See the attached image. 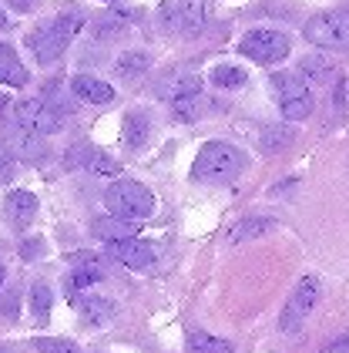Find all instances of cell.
I'll return each mask as SVG.
<instances>
[{
	"instance_id": "f546056e",
	"label": "cell",
	"mask_w": 349,
	"mask_h": 353,
	"mask_svg": "<svg viewBox=\"0 0 349 353\" xmlns=\"http://www.w3.org/2000/svg\"><path fill=\"white\" fill-rule=\"evenodd\" d=\"M329 74H332V71L322 64L319 57H306V61H299V78H309V84H322Z\"/></svg>"
},
{
	"instance_id": "d590c367",
	"label": "cell",
	"mask_w": 349,
	"mask_h": 353,
	"mask_svg": "<svg viewBox=\"0 0 349 353\" xmlns=\"http://www.w3.org/2000/svg\"><path fill=\"white\" fill-rule=\"evenodd\" d=\"M10 3H14L17 10H30V7H34V3H41V0H10Z\"/></svg>"
},
{
	"instance_id": "d6986e66",
	"label": "cell",
	"mask_w": 349,
	"mask_h": 353,
	"mask_svg": "<svg viewBox=\"0 0 349 353\" xmlns=\"http://www.w3.org/2000/svg\"><path fill=\"white\" fill-rule=\"evenodd\" d=\"M74 303H78L81 316H84L87 323H94V326L107 323V320L114 316V303H111V299H101V296H87V299H74Z\"/></svg>"
},
{
	"instance_id": "603a6c76",
	"label": "cell",
	"mask_w": 349,
	"mask_h": 353,
	"mask_svg": "<svg viewBox=\"0 0 349 353\" xmlns=\"http://www.w3.org/2000/svg\"><path fill=\"white\" fill-rule=\"evenodd\" d=\"M148 68H151V54L131 51V54H121V61L114 64V74H118V78H138V74H145Z\"/></svg>"
},
{
	"instance_id": "30bf717a",
	"label": "cell",
	"mask_w": 349,
	"mask_h": 353,
	"mask_svg": "<svg viewBox=\"0 0 349 353\" xmlns=\"http://www.w3.org/2000/svg\"><path fill=\"white\" fill-rule=\"evenodd\" d=\"M209 24V0H178V30L185 37H198Z\"/></svg>"
},
{
	"instance_id": "4fadbf2b",
	"label": "cell",
	"mask_w": 349,
	"mask_h": 353,
	"mask_svg": "<svg viewBox=\"0 0 349 353\" xmlns=\"http://www.w3.org/2000/svg\"><path fill=\"white\" fill-rule=\"evenodd\" d=\"M71 91H74V98L87 101V105H107L114 98V88L105 84L101 78H94V74H78L71 81Z\"/></svg>"
},
{
	"instance_id": "f1b7e54d",
	"label": "cell",
	"mask_w": 349,
	"mask_h": 353,
	"mask_svg": "<svg viewBox=\"0 0 349 353\" xmlns=\"http://www.w3.org/2000/svg\"><path fill=\"white\" fill-rule=\"evenodd\" d=\"M30 306H34V316H37L41 323L51 316V290H47L44 283H34V290H30Z\"/></svg>"
},
{
	"instance_id": "9c48e42d",
	"label": "cell",
	"mask_w": 349,
	"mask_h": 353,
	"mask_svg": "<svg viewBox=\"0 0 349 353\" xmlns=\"http://www.w3.org/2000/svg\"><path fill=\"white\" fill-rule=\"evenodd\" d=\"M7 152H10V159L41 162V159L47 155V145H44V138H37V135H30V132H24V128H17V132L7 135Z\"/></svg>"
},
{
	"instance_id": "8d00e7d4",
	"label": "cell",
	"mask_w": 349,
	"mask_h": 353,
	"mask_svg": "<svg viewBox=\"0 0 349 353\" xmlns=\"http://www.w3.org/2000/svg\"><path fill=\"white\" fill-rule=\"evenodd\" d=\"M7 28V14H3V10H0V30Z\"/></svg>"
},
{
	"instance_id": "4316f807",
	"label": "cell",
	"mask_w": 349,
	"mask_h": 353,
	"mask_svg": "<svg viewBox=\"0 0 349 353\" xmlns=\"http://www.w3.org/2000/svg\"><path fill=\"white\" fill-rule=\"evenodd\" d=\"M279 108H282V118H289V121H302V118H309V114H313L316 101H313V94H302V98H293V101H282Z\"/></svg>"
},
{
	"instance_id": "ac0fdd59",
	"label": "cell",
	"mask_w": 349,
	"mask_h": 353,
	"mask_svg": "<svg viewBox=\"0 0 349 353\" xmlns=\"http://www.w3.org/2000/svg\"><path fill=\"white\" fill-rule=\"evenodd\" d=\"M275 229V222L266 216H252V219H242L239 225H232L229 229V243H245V239H259V236H266Z\"/></svg>"
},
{
	"instance_id": "5b68a950",
	"label": "cell",
	"mask_w": 349,
	"mask_h": 353,
	"mask_svg": "<svg viewBox=\"0 0 349 353\" xmlns=\"http://www.w3.org/2000/svg\"><path fill=\"white\" fill-rule=\"evenodd\" d=\"M239 51L245 57H252L255 64H279L282 57H289L293 41H289V34H286V30L255 28V30H248V34L239 41Z\"/></svg>"
},
{
	"instance_id": "d4e9b609",
	"label": "cell",
	"mask_w": 349,
	"mask_h": 353,
	"mask_svg": "<svg viewBox=\"0 0 349 353\" xmlns=\"http://www.w3.org/2000/svg\"><path fill=\"white\" fill-rule=\"evenodd\" d=\"M293 128H282V125H268L262 128V152L268 155H275V152H282V148H289L293 145Z\"/></svg>"
},
{
	"instance_id": "f35d334b",
	"label": "cell",
	"mask_w": 349,
	"mask_h": 353,
	"mask_svg": "<svg viewBox=\"0 0 349 353\" xmlns=\"http://www.w3.org/2000/svg\"><path fill=\"white\" fill-rule=\"evenodd\" d=\"M0 283H3V266H0Z\"/></svg>"
},
{
	"instance_id": "4dcf8cb0",
	"label": "cell",
	"mask_w": 349,
	"mask_h": 353,
	"mask_svg": "<svg viewBox=\"0 0 349 353\" xmlns=\"http://www.w3.org/2000/svg\"><path fill=\"white\" fill-rule=\"evenodd\" d=\"M34 350L37 353H78V347L71 340H54V336H41L34 340Z\"/></svg>"
},
{
	"instance_id": "ab89813d",
	"label": "cell",
	"mask_w": 349,
	"mask_h": 353,
	"mask_svg": "<svg viewBox=\"0 0 349 353\" xmlns=\"http://www.w3.org/2000/svg\"><path fill=\"white\" fill-rule=\"evenodd\" d=\"M0 353H10V350H7V347H0Z\"/></svg>"
},
{
	"instance_id": "8992f818",
	"label": "cell",
	"mask_w": 349,
	"mask_h": 353,
	"mask_svg": "<svg viewBox=\"0 0 349 353\" xmlns=\"http://www.w3.org/2000/svg\"><path fill=\"white\" fill-rule=\"evenodd\" d=\"M316 299H319V279H316V276H302V279L295 283V290H293V296H289V303H286V310H282V316H279V326H282V330H295V326L309 316V310L316 306Z\"/></svg>"
},
{
	"instance_id": "e0dca14e",
	"label": "cell",
	"mask_w": 349,
	"mask_h": 353,
	"mask_svg": "<svg viewBox=\"0 0 349 353\" xmlns=\"http://www.w3.org/2000/svg\"><path fill=\"white\" fill-rule=\"evenodd\" d=\"M0 84H14V88L27 84V68L10 44H0Z\"/></svg>"
},
{
	"instance_id": "83f0119b",
	"label": "cell",
	"mask_w": 349,
	"mask_h": 353,
	"mask_svg": "<svg viewBox=\"0 0 349 353\" xmlns=\"http://www.w3.org/2000/svg\"><path fill=\"white\" fill-rule=\"evenodd\" d=\"M94 34H98L101 41H111V37H125V34H128V24H125V21H121V14L114 10V14H107V17H101V21H98Z\"/></svg>"
},
{
	"instance_id": "7402d4cb",
	"label": "cell",
	"mask_w": 349,
	"mask_h": 353,
	"mask_svg": "<svg viewBox=\"0 0 349 353\" xmlns=\"http://www.w3.org/2000/svg\"><path fill=\"white\" fill-rule=\"evenodd\" d=\"M41 101L47 105V108L57 114V118H64V114H71L74 111V105L67 101V91H64V81H47V88H44V94H41Z\"/></svg>"
},
{
	"instance_id": "5bb4252c",
	"label": "cell",
	"mask_w": 349,
	"mask_h": 353,
	"mask_svg": "<svg viewBox=\"0 0 349 353\" xmlns=\"http://www.w3.org/2000/svg\"><path fill=\"white\" fill-rule=\"evenodd\" d=\"M7 216H10V225L14 229H24V225H30L34 222V216H37V195L34 192H10L7 195Z\"/></svg>"
},
{
	"instance_id": "8fae6325",
	"label": "cell",
	"mask_w": 349,
	"mask_h": 353,
	"mask_svg": "<svg viewBox=\"0 0 349 353\" xmlns=\"http://www.w3.org/2000/svg\"><path fill=\"white\" fill-rule=\"evenodd\" d=\"M67 162L71 165H84L87 172H94V175H118V165L111 155H105L101 148H94V145H78L71 155H67Z\"/></svg>"
},
{
	"instance_id": "1f68e13d",
	"label": "cell",
	"mask_w": 349,
	"mask_h": 353,
	"mask_svg": "<svg viewBox=\"0 0 349 353\" xmlns=\"http://www.w3.org/2000/svg\"><path fill=\"white\" fill-rule=\"evenodd\" d=\"M158 24L165 30H178V0H168V3H161V10H158Z\"/></svg>"
},
{
	"instance_id": "836d02e7",
	"label": "cell",
	"mask_w": 349,
	"mask_h": 353,
	"mask_svg": "<svg viewBox=\"0 0 349 353\" xmlns=\"http://www.w3.org/2000/svg\"><path fill=\"white\" fill-rule=\"evenodd\" d=\"M332 353H349V333L346 336H339V340L332 343Z\"/></svg>"
},
{
	"instance_id": "7a4b0ae2",
	"label": "cell",
	"mask_w": 349,
	"mask_h": 353,
	"mask_svg": "<svg viewBox=\"0 0 349 353\" xmlns=\"http://www.w3.org/2000/svg\"><path fill=\"white\" fill-rule=\"evenodd\" d=\"M105 205L114 219H125V222H141V219L151 216L155 209V195L145 189L141 182L131 179H121L105 192Z\"/></svg>"
},
{
	"instance_id": "6da1fadb",
	"label": "cell",
	"mask_w": 349,
	"mask_h": 353,
	"mask_svg": "<svg viewBox=\"0 0 349 353\" xmlns=\"http://www.w3.org/2000/svg\"><path fill=\"white\" fill-rule=\"evenodd\" d=\"M245 172V155L229 141H209L202 145L198 159L191 165V175L198 182H232Z\"/></svg>"
},
{
	"instance_id": "277c9868",
	"label": "cell",
	"mask_w": 349,
	"mask_h": 353,
	"mask_svg": "<svg viewBox=\"0 0 349 353\" xmlns=\"http://www.w3.org/2000/svg\"><path fill=\"white\" fill-rule=\"evenodd\" d=\"M81 24H84V14L81 10H67V14L54 17L41 34H34L30 37V48L37 54V64H51V61H57V57L64 54V48L71 44V37L78 34Z\"/></svg>"
},
{
	"instance_id": "74e56055",
	"label": "cell",
	"mask_w": 349,
	"mask_h": 353,
	"mask_svg": "<svg viewBox=\"0 0 349 353\" xmlns=\"http://www.w3.org/2000/svg\"><path fill=\"white\" fill-rule=\"evenodd\" d=\"M3 105H7V94H0V111H3Z\"/></svg>"
},
{
	"instance_id": "52a82bcc",
	"label": "cell",
	"mask_w": 349,
	"mask_h": 353,
	"mask_svg": "<svg viewBox=\"0 0 349 353\" xmlns=\"http://www.w3.org/2000/svg\"><path fill=\"white\" fill-rule=\"evenodd\" d=\"M14 118H17V128H24V132H30V135H37V138L54 135V132L61 128V118H57L41 98L21 101L17 111H14Z\"/></svg>"
},
{
	"instance_id": "9a60e30c",
	"label": "cell",
	"mask_w": 349,
	"mask_h": 353,
	"mask_svg": "<svg viewBox=\"0 0 349 353\" xmlns=\"http://www.w3.org/2000/svg\"><path fill=\"white\" fill-rule=\"evenodd\" d=\"M191 94H202V78L198 74H175V78H165L158 84V98L165 101H182V98H191Z\"/></svg>"
},
{
	"instance_id": "d6a6232c",
	"label": "cell",
	"mask_w": 349,
	"mask_h": 353,
	"mask_svg": "<svg viewBox=\"0 0 349 353\" xmlns=\"http://www.w3.org/2000/svg\"><path fill=\"white\" fill-rule=\"evenodd\" d=\"M41 249H44V243H41V239H30V243H24V249H21V252H24V259H34Z\"/></svg>"
},
{
	"instance_id": "e575fe53",
	"label": "cell",
	"mask_w": 349,
	"mask_h": 353,
	"mask_svg": "<svg viewBox=\"0 0 349 353\" xmlns=\"http://www.w3.org/2000/svg\"><path fill=\"white\" fill-rule=\"evenodd\" d=\"M10 168H14V165H10L7 159H3V155H0V182H7V179H10Z\"/></svg>"
},
{
	"instance_id": "44dd1931",
	"label": "cell",
	"mask_w": 349,
	"mask_h": 353,
	"mask_svg": "<svg viewBox=\"0 0 349 353\" xmlns=\"http://www.w3.org/2000/svg\"><path fill=\"white\" fill-rule=\"evenodd\" d=\"M188 353H235V347L212 333H188Z\"/></svg>"
},
{
	"instance_id": "cb8c5ba5",
	"label": "cell",
	"mask_w": 349,
	"mask_h": 353,
	"mask_svg": "<svg viewBox=\"0 0 349 353\" xmlns=\"http://www.w3.org/2000/svg\"><path fill=\"white\" fill-rule=\"evenodd\" d=\"M205 108H212V101L202 98V94H191V98L175 101V105H171V114H175L178 121H195L198 114H205Z\"/></svg>"
},
{
	"instance_id": "ffe728a7",
	"label": "cell",
	"mask_w": 349,
	"mask_h": 353,
	"mask_svg": "<svg viewBox=\"0 0 349 353\" xmlns=\"http://www.w3.org/2000/svg\"><path fill=\"white\" fill-rule=\"evenodd\" d=\"M151 135V121H148V114H141V111H128L125 114V141L131 145V148H141L145 141Z\"/></svg>"
},
{
	"instance_id": "2e32d148",
	"label": "cell",
	"mask_w": 349,
	"mask_h": 353,
	"mask_svg": "<svg viewBox=\"0 0 349 353\" xmlns=\"http://www.w3.org/2000/svg\"><path fill=\"white\" fill-rule=\"evenodd\" d=\"M268 84H272V94L279 98V105H282V101H293V98H302V94H309L306 81H302L299 74H293V71H275V74L268 78Z\"/></svg>"
},
{
	"instance_id": "ba28073f",
	"label": "cell",
	"mask_w": 349,
	"mask_h": 353,
	"mask_svg": "<svg viewBox=\"0 0 349 353\" xmlns=\"http://www.w3.org/2000/svg\"><path fill=\"white\" fill-rule=\"evenodd\" d=\"M111 259L125 263L128 270H148L155 263V249L145 243V239H125V243H111L107 245Z\"/></svg>"
},
{
	"instance_id": "484cf974",
	"label": "cell",
	"mask_w": 349,
	"mask_h": 353,
	"mask_svg": "<svg viewBox=\"0 0 349 353\" xmlns=\"http://www.w3.org/2000/svg\"><path fill=\"white\" fill-rule=\"evenodd\" d=\"M209 81L218 84V88H242V84L248 81V74L242 68H235V64H215Z\"/></svg>"
},
{
	"instance_id": "7c38bea8",
	"label": "cell",
	"mask_w": 349,
	"mask_h": 353,
	"mask_svg": "<svg viewBox=\"0 0 349 353\" xmlns=\"http://www.w3.org/2000/svg\"><path fill=\"white\" fill-rule=\"evenodd\" d=\"M91 232L107 245L125 243V239H134V236H138V222H125V219L105 216V219H94V222H91Z\"/></svg>"
},
{
	"instance_id": "3957f363",
	"label": "cell",
	"mask_w": 349,
	"mask_h": 353,
	"mask_svg": "<svg viewBox=\"0 0 349 353\" xmlns=\"http://www.w3.org/2000/svg\"><path fill=\"white\" fill-rule=\"evenodd\" d=\"M302 37L313 48H326V51L349 48V7H332V10H322L316 17H309L306 28H302Z\"/></svg>"
}]
</instances>
